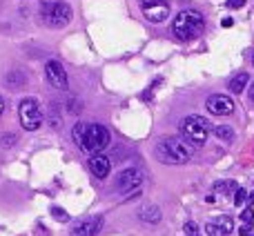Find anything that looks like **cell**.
<instances>
[{
	"mask_svg": "<svg viewBox=\"0 0 254 236\" xmlns=\"http://www.w3.org/2000/svg\"><path fill=\"white\" fill-rule=\"evenodd\" d=\"M252 65H254V54H252Z\"/></svg>",
	"mask_w": 254,
	"mask_h": 236,
	"instance_id": "f546056e",
	"label": "cell"
},
{
	"mask_svg": "<svg viewBox=\"0 0 254 236\" xmlns=\"http://www.w3.org/2000/svg\"><path fill=\"white\" fill-rule=\"evenodd\" d=\"M40 20L45 27L52 29H61V27L69 25L71 20V7L63 0H45L40 4Z\"/></svg>",
	"mask_w": 254,
	"mask_h": 236,
	"instance_id": "3957f363",
	"label": "cell"
},
{
	"mask_svg": "<svg viewBox=\"0 0 254 236\" xmlns=\"http://www.w3.org/2000/svg\"><path fill=\"white\" fill-rule=\"evenodd\" d=\"M145 180V174L136 167H127V170H121L114 178V185L119 192H131V189L140 187V183Z\"/></svg>",
	"mask_w": 254,
	"mask_h": 236,
	"instance_id": "ba28073f",
	"label": "cell"
},
{
	"mask_svg": "<svg viewBox=\"0 0 254 236\" xmlns=\"http://www.w3.org/2000/svg\"><path fill=\"white\" fill-rule=\"evenodd\" d=\"M234 201H237V205H243V201H246V189L237 187V192H234Z\"/></svg>",
	"mask_w": 254,
	"mask_h": 236,
	"instance_id": "ffe728a7",
	"label": "cell"
},
{
	"mask_svg": "<svg viewBox=\"0 0 254 236\" xmlns=\"http://www.w3.org/2000/svg\"><path fill=\"white\" fill-rule=\"evenodd\" d=\"M0 143L4 145V147H9V145H13L16 143V134H9V136H2V140Z\"/></svg>",
	"mask_w": 254,
	"mask_h": 236,
	"instance_id": "cb8c5ba5",
	"label": "cell"
},
{
	"mask_svg": "<svg viewBox=\"0 0 254 236\" xmlns=\"http://www.w3.org/2000/svg\"><path fill=\"white\" fill-rule=\"evenodd\" d=\"M103 230V216H89L83 219L69 230V236H96Z\"/></svg>",
	"mask_w": 254,
	"mask_h": 236,
	"instance_id": "8fae6325",
	"label": "cell"
},
{
	"mask_svg": "<svg viewBox=\"0 0 254 236\" xmlns=\"http://www.w3.org/2000/svg\"><path fill=\"white\" fill-rule=\"evenodd\" d=\"M110 140H112V136L107 131V127L94 122V125H85L83 138H80L78 147L85 149V152H101V149H105L110 145Z\"/></svg>",
	"mask_w": 254,
	"mask_h": 236,
	"instance_id": "5b68a950",
	"label": "cell"
},
{
	"mask_svg": "<svg viewBox=\"0 0 254 236\" xmlns=\"http://www.w3.org/2000/svg\"><path fill=\"white\" fill-rule=\"evenodd\" d=\"M87 165H89V172H92L96 178H107L110 176V170H112V163H110V158L105 156V154H92L89 156V161H87Z\"/></svg>",
	"mask_w": 254,
	"mask_h": 236,
	"instance_id": "7c38bea8",
	"label": "cell"
},
{
	"mask_svg": "<svg viewBox=\"0 0 254 236\" xmlns=\"http://www.w3.org/2000/svg\"><path fill=\"white\" fill-rule=\"evenodd\" d=\"M250 98L254 101V83H252V89H250Z\"/></svg>",
	"mask_w": 254,
	"mask_h": 236,
	"instance_id": "f1b7e54d",
	"label": "cell"
},
{
	"mask_svg": "<svg viewBox=\"0 0 254 236\" xmlns=\"http://www.w3.org/2000/svg\"><path fill=\"white\" fill-rule=\"evenodd\" d=\"M203 29H205V18H203V13L194 11V9H183L172 20V34L183 43L196 40L203 34Z\"/></svg>",
	"mask_w": 254,
	"mask_h": 236,
	"instance_id": "7a4b0ae2",
	"label": "cell"
},
{
	"mask_svg": "<svg viewBox=\"0 0 254 236\" xmlns=\"http://www.w3.org/2000/svg\"><path fill=\"white\" fill-rule=\"evenodd\" d=\"M18 118H20L22 129L34 131L43 125V110L34 98H25V101H20V107H18Z\"/></svg>",
	"mask_w": 254,
	"mask_h": 236,
	"instance_id": "8992f818",
	"label": "cell"
},
{
	"mask_svg": "<svg viewBox=\"0 0 254 236\" xmlns=\"http://www.w3.org/2000/svg\"><path fill=\"white\" fill-rule=\"evenodd\" d=\"M83 129H85L83 122H76L74 125V140L76 143H80V138H83Z\"/></svg>",
	"mask_w": 254,
	"mask_h": 236,
	"instance_id": "d6986e66",
	"label": "cell"
},
{
	"mask_svg": "<svg viewBox=\"0 0 254 236\" xmlns=\"http://www.w3.org/2000/svg\"><path fill=\"white\" fill-rule=\"evenodd\" d=\"M2 112H4V101L0 98V116H2Z\"/></svg>",
	"mask_w": 254,
	"mask_h": 236,
	"instance_id": "83f0119b",
	"label": "cell"
},
{
	"mask_svg": "<svg viewBox=\"0 0 254 236\" xmlns=\"http://www.w3.org/2000/svg\"><path fill=\"white\" fill-rule=\"evenodd\" d=\"M241 219L246 221V223H252V221H254V210H252V207H246V210H243Z\"/></svg>",
	"mask_w": 254,
	"mask_h": 236,
	"instance_id": "7402d4cb",
	"label": "cell"
},
{
	"mask_svg": "<svg viewBox=\"0 0 254 236\" xmlns=\"http://www.w3.org/2000/svg\"><path fill=\"white\" fill-rule=\"evenodd\" d=\"M138 219L147 225H156V223H161L163 214H161V210H158V205H152V203H149V205H140Z\"/></svg>",
	"mask_w": 254,
	"mask_h": 236,
	"instance_id": "4fadbf2b",
	"label": "cell"
},
{
	"mask_svg": "<svg viewBox=\"0 0 254 236\" xmlns=\"http://www.w3.org/2000/svg\"><path fill=\"white\" fill-rule=\"evenodd\" d=\"M140 11L149 22H165L170 18L172 9L167 0H138Z\"/></svg>",
	"mask_w": 254,
	"mask_h": 236,
	"instance_id": "52a82bcc",
	"label": "cell"
},
{
	"mask_svg": "<svg viewBox=\"0 0 254 236\" xmlns=\"http://www.w3.org/2000/svg\"><path fill=\"white\" fill-rule=\"evenodd\" d=\"M156 158L163 163V165H183L192 158L194 149H192V143L183 138V136H170V138H163L158 140L156 149H154Z\"/></svg>",
	"mask_w": 254,
	"mask_h": 236,
	"instance_id": "6da1fadb",
	"label": "cell"
},
{
	"mask_svg": "<svg viewBox=\"0 0 254 236\" xmlns=\"http://www.w3.org/2000/svg\"><path fill=\"white\" fill-rule=\"evenodd\" d=\"M45 76H47L49 85L56 87V89H67V85H69L65 67H63L58 60H47L45 62Z\"/></svg>",
	"mask_w": 254,
	"mask_h": 236,
	"instance_id": "30bf717a",
	"label": "cell"
},
{
	"mask_svg": "<svg viewBox=\"0 0 254 236\" xmlns=\"http://www.w3.org/2000/svg\"><path fill=\"white\" fill-rule=\"evenodd\" d=\"M205 232L210 234V236H228V232H225L223 228H221L216 221H212V223H207L205 225Z\"/></svg>",
	"mask_w": 254,
	"mask_h": 236,
	"instance_id": "e0dca14e",
	"label": "cell"
},
{
	"mask_svg": "<svg viewBox=\"0 0 254 236\" xmlns=\"http://www.w3.org/2000/svg\"><path fill=\"white\" fill-rule=\"evenodd\" d=\"M250 230H252V223H246L243 228H239V234L246 236V234H250Z\"/></svg>",
	"mask_w": 254,
	"mask_h": 236,
	"instance_id": "484cf974",
	"label": "cell"
},
{
	"mask_svg": "<svg viewBox=\"0 0 254 236\" xmlns=\"http://www.w3.org/2000/svg\"><path fill=\"white\" fill-rule=\"evenodd\" d=\"M246 4V0H228V7L230 9H241Z\"/></svg>",
	"mask_w": 254,
	"mask_h": 236,
	"instance_id": "d4e9b609",
	"label": "cell"
},
{
	"mask_svg": "<svg viewBox=\"0 0 254 236\" xmlns=\"http://www.w3.org/2000/svg\"><path fill=\"white\" fill-rule=\"evenodd\" d=\"M185 232H188L190 236H196V232H198V225L194 223V221H188V223H185Z\"/></svg>",
	"mask_w": 254,
	"mask_h": 236,
	"instance_id": "44dd1931",
	"label": "cell"
},
{
	"mask_svg": "<svg viewBox=\"0 0 254 236\" xmlns=\"http://www.w3.org/2000/svg\"><path fill=\"white\" fill-rule=\"evenodd\" d=\"M237 180H216L214 183V192H219V194H232V192H237Z\"/></svg>",
	"mask_w": 254,
	"mask_h": 236,
	"instance_id": "9a60e30c",
	"label": "cell"
},
{
	"mask_svg": "<svg viewBox=\"0 0 254 236\" xmlns=\"http://www.w3.org/2000/svg\"><path fill=\"white\" fill-rule=\"evenodd\" d=\"M179 131H181V136H183L188 143L205 145L207 136H210V131H212V125H210V120H207V118L192 114V116H185L183 120H181Z\"/></svg>",
	"mask_w": 254,
	"mask_h": 236,
	"instance_id": "277c9868",
	"label": "cell"
},
{
	"mask_svg": "<svg viewBox=\"0 0 254 236\" xmlns=\"http://www.w3.org/2000/svg\"><path fill=\"white\" fill-rule=\"evenodd\" d=\"M214 221H216V223H219L228 234H232V232H234V221L230 219V216H219V219H214Z\"/></svg>",
	"mask_w": 254,
	"mask_h": 236,
	"instance_id": "ac0fdd59",
	"label": "cell"
},
{
	"mask_svg": "<svg viewBox=\"0 0 254 236\" xmlns=\"http://www.w3.org/2000/svg\"><path fill=\"white\" fill-rule=\"evenodd\" d=\"M223 27H232V18H225V20H223Z\"/></svg>",
	"mask_w": 254,
	"mask_h": 236,
	"instance_id": "4316f807",
	"label": "cell"
},
{
	"mask_svg": "<svg viewBox=\"0 0 254 236\" xmlns=\"http://www.w3.org/2000/svg\"><path fill=\"white\" fill-rule=\"evenodd\" d=\"M248 80H250V76H248L246 71H241V74H237L232 80H230V92H232V94H241L243 89H246Z\"/></svg>",
	"mask_w": 254,
	"mask_h": 236,
	"instance_id": "5bb4252c",
	"label": "cell"
},
{
	"mask_svg": "<svg viewBox=\"0 0 254 236\" xmlns=\"http://www.w3.org/2000/svg\"><path fill=\"white\" fill-rule=\"evenodd\" d=\"M52 214L56 216V219H61V221H69V216H67L63 210H58V207H52Z\"/></svg>",
	"mask_w": 254,
	"mask_h": 236,
	"instance_id": "603a6c76",
	"label": "cell"
},
{
	"mask_svg": "<svg viewBox=\"0 0 254 236\" xmlns=\"http://www.w3.org/2000/svg\"><path fill=\"white\" fill-rule=\"evenodd\" d=\"M205 107H207V112L214 116H230V114H234V110H237L234 101L230 96H225V94H212V96L205 101Z\"/></svg>",
	"mask_w": 254,
	"mask_h": 236,
	"instance_id": "9c48e42d",
	"label": "cell"
},
{
	"mask_svg": "<svg viewBox=\"0 0 254 236\" xmlns=\"http://www.w3.org/2000/svg\"><path fill=\"white\" fill-rule=\"evenodd\" d=\"M214 134H216V138H221V140H234V129L230 125H219L214 129Z\"/></svg>",
	"mask_w": 254,
	"mask_h": 236,
	"instance_id": "2e32d148",
	"label": "cell"
}]
</instances>
